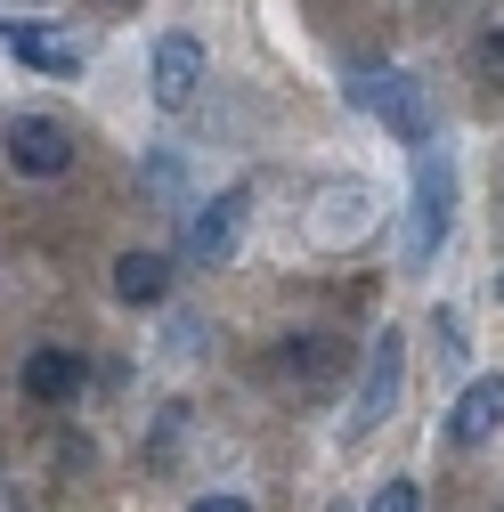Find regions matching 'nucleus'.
<instances>
[{
    "instance_id": "obj_18",
    "label": "nucleus",
    "mask_w": 504,
    "mask_h": 512,
    "mask_svg": "<svg viewBox=\"0 0 504 512\" xmlns=\"http://www.w3.org/2000/svg\"><path fill=\"white\" fill-rule=\"evenodd\" d=\"M114 9H131V0H114Z\"/></svg>"
},
{
    "instance_id": "obj_15",
    "label": "nucleus",
    "mask_w": 504,
    "mask_h": 512,
    "mask_svg": "<svg viewBox=\"0 0 504 512\" xmlns=\"http://www.w3.org/2000/svg\"><path fill=\"white\" fill-rule=\"evenodd\" d=\"M147 179H155V187H163V196H171V187H179V179H187V171H179V163H171V155H147Z\"/></svg>"
},
{
    "instance_id": "obj_4",
    "label": "nucleus",
    "mask_w": 504,
    "mask_h": 512,
    "mask_svg": "<svg viewBox=\"0 0 504 512\" xmlns=\"http://www.w3.org/2000/svg\"><path fill=\"white\" fill-rule=\"evenodd\" d=\"M9 163L25 179H57V171L74 163V131H66V122H49V114H25V122H9Z\"/></svg>"
},
{
    "instance_id": "obj_17",
    "label": "nucleus",
    "mask_w": 504,
    "mask_h": 512,
    "mask_svg": "<svg viewBox=\"0 0 504 512\" xmlns=\"http://www.w3.org/2000/svg\"><path fill=\"white\" fill-rule=\"evenodd\" d=\"M496 301H504V269H496Z\"/></svg>"
},
{
    "instance_id": "obj_2",
    "label": "nucleus",
    "mask_w": 504,
    "mask_h": 512,
    "mask_svg": "<svg viewBox=\"0 0 504 512\" xmlns=\"http://www.w3.org/2000/svg\"><path fill=\"white\" fill-rule=\"evenodd\" d=\"M448 220H456V163H448V147H415V236H407L415 261L439 252Z\"/></svg>"
},
{
    "instance_id": "obj_8",
    "label": "nucleus",
    "mask_w": 504,
    "mask_h": 512,
    "mask_svg": "<svg viewBox=\"0 0 504 512\" xmlns=\"http://www.w3.org/2000/svg\"><path fill=\"white\" fill-rule=\"evenodd\" d=\"M504 431V374H480L472 391L456 399V415H448V439L456 447H480V439H496Z\"/></svg>"
},
{
    "instance_id": "obj_5",
    "label": "nucleus",
    "mask_w": 504,
    "mask_h": 512,
    "mask_svg": "<svg viewBox=\"0 0 504 512\" xmlns=\"http://www.w3.org/2000/svg\"><path fill=\"white\" fill-rule=\"evenodd\" d=\"M244 212H252V196H244V187H220V196L196 212V220H187V261H228V252H236V236H244Z\"/></svg>"
},
{
    "instance_id": "obj_11",
    "label": "nucleus",
    "mask_w": 504,
    "mask_h": 512,
    "mask_svg": "<svg viewBox=\"0 0 504 512\" xmlns=\"http://www.w3.org/2000/svg\"><path fill=\"white\" fill-rule=\"evenodd\" d=\"M277 366H285L293 382H309V391H318V382H334V374H342V342H334V334H285Z\"/></svg>"
},
{
    "instance_id": "obj_12",
    "label": "nucleus",
    "mask_w": 504,
    "mask_h": 512,
    "mask_svg": "<svg viewBox=\"0 0 504 512\" xmlns=\"http://www.w3.org/2000/svg\"><path fill=\"white\" fill-rule=\"evenodd\" d=\"M472 66H480V82H488V90H504V33H488V41L472 49Z\"/></svg>"
},
{
    "instance_id": "obj_10",
    "label": "nucleus",
    "mask_w": 504,
    "mask_h": 512,
    "mask_svg": "<svg viewBox=\"0 0 504 512\" xmlns=\"http://www.w3.org/2000/svg\"><path fill=\"white\" fill-rule=\"evenodd\" d=\"M9 49H17V66H33V74H57V82L82 74V49L57 41V33H41V25H9Z\"/></svg>"
},
{
    "instance_id": "obj_16",
    "label": "nucleus",
    "mask_w": 504,
    "mask_h": 512,
    "mask_svg": "<svg viewBox=\"0 0 504 512\" xmlns=\"http://www.w3.org/2000/svg\"><path fill=\"white\" fill-rule=\"evenodd\" d=\"M187 512H252V504H244V496H196Z\"/></svg>"
},
{
    "instance_id": "obj_1",
    "label": "nucleus",
    "mask_w": 504,
    "mask_h": 512,
    "mask_svg": "<svg viewBox=\"0 0 504 512\" xmlns=\"http://www.w3.org/2000/svg\"><path fill=\"white\" fill-rule=\"evenodd\" d=\"M350 106H358V114H374L391 139H407V147H431V106H423V82H407L399 66L350 74Z\"/></svg>"
},
{
    "instance_id": "obj_13",
    "label": "nucleus",
    "mask_w": 504,
    "mask_h": 512,
    "mask_svg": "<svg viewBox=\"0 0 504 512\" xmlns=\"http://www.w3.org/2000/svg\"><path fill=\"white\" fill-rule=\"evenodd\" d=\"M366 512H423V496H415V480H391V488H374Z\"/></svg>"
},
{
    "instance_id": "obj_3",
    "label": "nucleus",
    "mask_w": 504,
    "mask_h": 512,
    "mask_svg": "<svg viewBox=\"0 0 504 512\" xmlns=\"http://www.w3.org/2000/svg\"><path fill=\"white\" fill-rule=\"evenodd\" d=\"M399 391H407V334L383 326L374 334V358H366V382H358V407H350V439H366L374 423H391Z\"/></svg>"
},
{
    "instance_id": "obj_14",
    "label": "nucleus",
    "mask_w": 504,
    "mask_h": 512,
    "mask_svg": "<svg viewBox=\"0 0 504 512\" xmlns=\"http://www.w3.org/2000/svg\"><path fill=\"white\" fill-rule=\"evenodd\" d=\"M431 334H439V350L456 358V350H464V317H456V309H431Z\"/></svg>"
},
{
    "instance_id": "obj_9",
    "label": "nucleus",
    "mask_w": 504,
    "mask_h": 512,
    "mask_svg": "<svg viewBox=\"0 0 504 512\" xmlns=\"http://www.w3.org/2000/svg\"><path fill=\"white\" fill-rule=\"evenodd\" d=\"M171 269H179L171 252H114V301H139V309L163 301L171 293Z\"/></svg>"
},
{
    "instance_id": "obj_7",
    "label": "nucleus",
    "mask_w": 504,
    "mask_h": 512,
    "mask_svg": "<svg viewBox=\"0 0 504 512\" xmlns=\"http://www.w3.org/2000/svg\"><path fill=\"white\" fill-rule=\"evenodd\" d=\"M82 374H90V366H82L66 342H41V350L25 358V399H41V407H66V399L82 391Z\"/></svg>"
},
{
    "instance_id": "obj_6",
    "label": "nucleus",
    "mask_w": 504,
    "mask_h": 512,
    "mask_svg": "<svg viewBox=\"0 0 504 512\" xmlns=\"http://www.w3.org/2000/svg\"><path fill=\"white\" fill-rule=\"evenodd\" d=\"M204 90V41L196 33H163L155 41V106H187Z\"/></svg>"
}]
</instances>
